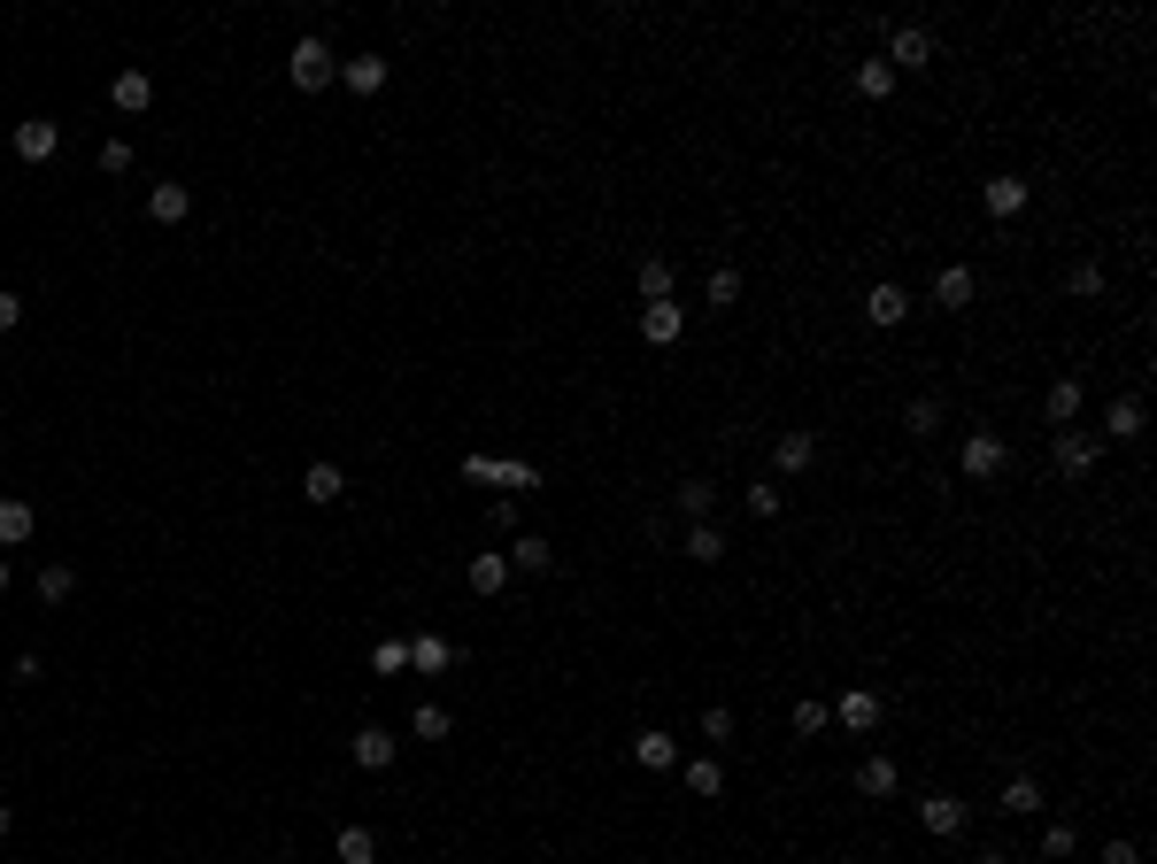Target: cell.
<instances>
[{
	"label": "cell",
	"instance_id": "cell-26",
	"mask_svg": "<svg viewBox=\"0 0 1157 864\" xmlns=\"http://www.w3.org/2000/svg\"><path fill=\"white\" fill-rule=\"evenodd\" d=\"M687 795H702V803H710V795H726V772H718V756H694V764H687Z\"/></svg>",
	"mask_w": 1157,
	"mask_h": 864
},
{
	"label": "cell",
	"instance_id": "cell-27",
	"mask_svg": "<svg viewBox=\"0 0 1157 864\" xmlns=\"http://www.w3.org/2000/svg\"><path fill=\"white\" fill-rule=\"evenodd\" d=\"M1104 432H1111V441H1134V432H1142V394H1119L1111 417H1104Z\"/></svg>",
	"mask_w": 1157,
	"mask_h": 864
},
{
	"label": "cell",
	"instance_id": "cell-25",
	"mask_svg": "<svg viewBox=\"0 0 1157 864\" xmlns=\"http://www.w3.org/2000/svg\"><path fill=\"white\" fill-rule=\"evenodd\" d=\"M509 571H556V548H549L541 533H525V541L509 548Z\"/></svg>",
	"mask_w": 1157,
	"mask_h": 864
},
{
	"label": "cell",
	"instance_id": "cell-11",
	"mask_svg": "<svg viewBox=\"0 0 1157 864\" xmlns=\"http://www.w3.org/2000/svg\"><path fill=\"white\" fill-rule=\"evenodd\" d=\"M109 101H116V116H139V109L155 101V77H147V70H116V77H109Z\"/></svg>",
	"mask_w": 1157,
	"mask_h": 864
},
{
	"label": "cell",
	"instance_id": "cell-49",
	"mask_svg": "<svg viewBox=\"0 0 1157 864\" xmlns=\"http://www.w3.org/2000/svg\"><path fill=\"white\" fill-rule=\"evenodd\" d=\"M0 587H9V556H0Z\"/></svg>",
	"mask_w": 1157,
	"mask_h": 864
},
{
	"label": "cell",
	"instance_id": "cell-12",
	"mask_svg": "<svg viewBox=\"0 0 1157 864\" xmlns=\"http://www.w3.org/2000/svg\"><path fill=\"white\" fill-rule=\"evenodd\" d=\"M32 533H39V509L16 502V494H0V548H24Z\"/></svg>",
	"mask_w": 1157,
	"mask_h": 864
},
{
	"label": "cell",
	"instance_id": "cell-36",
	"mask_svg": "<svg viewBox=\"0 0 1157 864\" xmlns=\"http://www.w3.org/2000/svg\"><path fill=\"white\" fill-rule=\"evenodd\" d=\"M1064 294L1096 301V294H1104V263H1073V271H1064Z\"/></svg>",
	"mask_w": 1157,
	"mask_h": 864
},
{
	"label": "cell",
	"instance_id": "cell-39",
	"mask_svg": "<svg viewBox=\"0 0 1157 864\" xmlns=\"http://www.w3.org/2000/svg\"><path fill=\"white\" fill-rule=\"evenodd\" d=\"M779 502H787V494H779L772 479H756V486H749V517H779Z\"/></svg>",
	"mask_w": 1157,
	"mask_h": 864
},
{
	"label": "cell",
	"instance_id": "cell-38",
	"mask_svg": "<svg viewBox=\"0 0 1157 864\" xmlns=\"http://www.w3.org/2000/svg\"><path fill=\"white\" fill-rule=\"evenodd\" d=\"M70 587H77L70 564H47V571H39V594H47V602H70Z\"/></svg>",
	"mask_w": 1157,
	"mask_h": 864
},
{
	"label": "cell",
	"instance_id": "cell-35",
	"mask_svg": "<svg viewBox=\"0 0 1157 864\" xmlns=\"http://www.w3.org/2000/svg\"><path fill=\"white\" fill-rule=\"evenodd\" d=\"M409 733H417V741H448V711H440V703H417Z\"/></svg>",
	"mask_w": 1157,
	"mask_h": 864
},
{
	"label": "cell",
	"instance_id": "cell-40",
	"mask_svg": "<svg viewBox=\"0 0 1157 864\" xmlns=\"http://www.w3.org/2000/svg\"><path fill=\"white\" fill-rule=\"evenodd\" d=\"M826 718H834V703H811V695H803V703H795V733H818Z\"/></svg>",
	"mask_w": 1157,
	"mask_h": 864
},
{
	"label": "cell",
	"instance_id": "cell-28",
	"mask_svg": "<svg viewBox=\"0 0 1157 864\" xmlns=\"http://www.w3.org/2000/svg\"><path fill=\"white\" fill-rule=\"evenodd\" d=\"M996 811H1011V818H1034V811H1042V780H1026V772H1019V780L1004 788V803H996Z\"/></svg>",
	"mask_w": 1157,
	"mask_h": 864
},
{
	"label": "cell",
	"instance_id": "cell-20",
	"mask_svg": "<svg viewBox=\"0 0 1157 864\" xmlns=\"http://www.w3.org/2000/svg\"><path fill=\"white\" fill-rule=\"evenodd\" d=\"M332 856H340V864H379V834H371V826H340Z\"/></svg>",
	"mask_w": 1157,
	"mask_h": 864
},
{
	"label": "cell",
	"instance_id": "cell-5",
	"mask_svg": "<svg viewBox=\"0 0 1157 864\" xmlns=\"http://www.w3.org/2000/svg\"><path fill=\"white\" fill-rule=\"evenodd\" d=\"M919 818H926V834H934V841H957V834L972 826L964 795H926V803H919Z\"/></svg>",
	"mask_w": 1157,
	"mask_h": 864
},
{
	"label": "cell",
	"instance_id": "cell-43",
	"mask_svg": "<svg viewBox=\"0 0 1157 864\" xmlns=\"http://www.w3.org/2000/svg\"><path fill=\"white\" fill-rule=\"evenodd\" d=\"M101 170H132V139H101Z\"/></svg>",
	"mask_w": 1157,
	"mask_h": 864
},
{
	"label": "cell",
	"instance_id": "cell-10",
	"mask_svg": "<svg viewBox=\"0 0 1157 864\" xmlns=\"http://www.w3.org/2000/svg\"><path fill=\"white\" fill-rule=\"evenodd\" d=\"M54 147H62V124H54V116H24V124H16V155H24V162H47Z\"/></svg>",
	"mask_w": 1157,
	"mask_h": 864
},
{
	"label": "cell",
	"instance_id": "cell-17",
	"mask_svg": "<svg viewBox=\"0 0 1157 864\" xmlns=\"http://www.w3.org/2000/svg\"><path fill=\"white\" fill-rule=\"evenodd\" d=\"M340 85H347V94H364V101H371L379 85H386V62H379V54H355V62H340Z\"/></svg>",
	"mask_w": 1157,
	"mask_h": 864
},
{
	"label": "cell",
	"instance_id": "cell-33",
	"mask_svg": "<svg viewBox=\"0 0 1157 864\" xmlns=\"http://www.w3.org/2000/svg\"><path fill=\"white\" fill-rule=\"evenodd\" d=\"M687 556H694V564H718V556H726V533H718V526H687Z\"/></svg>",
	"mask_w": 1157,
	"mask_h": 864
},
{
	"label": "cell",
	"instance_id": "cell-46",
	"mask_svg": "<svg viewBox=\"0 0 1157 864\" xmlns=\"http://www.w3.org/2000/svg\"><path fill=\"white\" fill-rule=\"evenodd\" d=\"M1104 864H1142V841H1111V849H1104Z\"/></svg>",
	"mask_w": 1157,
	"mask_h": 864
},
{
	"label": "cell",
	"instance_id": "cell-30",
	"mask_svg": "<svg viewBox=\"0 0 1157 864\" xmlns=\"http://www.w3.org/2000/svg\"><path fill=\"white\" fill-rule=\"evenodd\" d=\"M679 509L694 517V526H710V509H718V486H710V479H687V486H679Z\"/></svg>",
	"mask_w": 1157,
	"mask_h": 864
},
{
	"label": "cell",
	"instance_id": "cell-15",
	"mask_svg": "<svg viewBox=\"0 0 1157 864\" xmlns=\"http://www.w3.org/2000/svg\"><path fill=\"white\" fill-rule=\"evenodd\" d=\"M972 294H981V279H972L964 263H949V271L934 279V309H972Z\"/></svg>",
	"mask_w": 1157,
	"mask_h": 864
},
{
	"label": "cell",
	"instance_id": "cell-1",
	"mask_svg": "<svg viewBox=\"0 0 1157 864\" xmlns=\"http://www.w3.org/2000/svg\"><path fill=\"white\" fill-rule=\"evenodd\" d=\"M464 479L471 486H509V494H541V464H525V456H464Z\"/></svg>",
	"mask_w": 1157,
	"mask_h": 864
},
{
	"label": "cell",
	"instance_id": "cell-41",
	"mask_svg": "<svg viewBox=\"0 0 1157 864\" xmlns=\"http://www.w3.org/2000/svg\"><path fill=\"white\" fill-rule=\"evenodd\" d=\"M903 424H911V432H941V402H911Z\"/></svg>",
	"mask_w": 1157,
	"mask_h": 864
},
{
	"label": "cell",
	"instance_id": "cell-32",
	"mask_svg": "<svg viewBox=\"0 0 1157 864\" xmlns=\"http://www.w3.org/2000/svg\"><path fill=\"white\" fill-rule=\"evenodd\" d=\"M857 94H864V101H887V94H896V70H887V62H857Z\"/></svg>",
	"mask_w": 1157,
	"mask_h": 864
},
{
	"label": "cell",
	"instance_id": "cell-22",
	"mask_svg": "<svg viewBox=\"0 0 1157 864\" xmlns=\"http://www.w3.org/2000/svg\"><path fill=\"white\" fill-rule=\"evenodd\" d=\"M186 209H194L186 186H155V194H147V217H155V224H186Z\"/></svg>",
	"mask_w": 1157,
	"mask_h": 864
},
{
	"label": "cell",
	"instance_id": "cell-6",
	"mask_svg": "<svg viewBox=\"0 0 1157 864\" xmlns=\"http://www.w3.org/2000/svg\"><path fill=\"white\" fill-rule=\"evenodd\" d=\"M957 464H964V479H996V471L1011 464V448L996 441V432H972V441H964V456H957Z\"/></svg>",
	"mask_w": 1157,
	"mask_h": 864
},
{
	"label": "cell",
	"instance_id": "cell-24",
	"mask_svg": "<svg viewBox=\"0 0 1157 864\" xmlns=\"http://www.w3.org/2000/svg\"><path fill=\"white\" fill-rule=\"evenodd\" d=\"M502 587H509V556H494V548L471 556V594H502Z\"/></svg>",
	"mask_w": 1157,
	"mask_h": 864
},
{
	"label": "cell",
	"instance_id": "cell-3",
	"mask_svg": "<svg viewBox=\"0 0 1157 864\" xmlns=\"http://www.w3.org/2000/svg\"><path fill=\"white\" fill-rule=\"evenodd\" d=\"M1049 456H1057L1064 479H1088L1096 456H1104V441H1096V432H1073V424H1064V432H1049Z\"/></svg>",
	"mask_w": 1157,
	"mask_h": 864
},
{
	"label": "cell",
	"instance_id": "cell-7",
	"mask_svg": "<svg viewBox=\"0 0 1157 864\" xmlns=\"http://www.w3.org/2000/svg\"><path fill=\"white\" fill-rule=\"evenodd\" d=\"M903 317H911V294H903V286H887V279H879V286L864 294V324H879V332H896Z\"/></svg>",
	"mask_w": 1157,
	"mask_h": 864
},
{
	"label": "cell",
	"instance_id": "cell-21",
	"mask_svg": "<svg viewBox=\"0 0 1157 864\" xmlns=\"http://www.w3.org/2000/svg\"><path fill=\"white\" fill-rule=\"evenodd\" d=\"M633 286H641V301H672V286H679V271L664 263V255H649V263L633 271Z\"/></svg>",
	"mask_w": 1157,
	"mask_h": 864
},
{
	"label": "cell",
	"instance_id": "cell-9",
	"mask_svg": "<svg viewBox=\"0 0 1157 864\" xmlns=\"http://www.w3.org/2000/svg\"><path fill=\"white\" fill-rule=\"evenodd\" d=\"M834 718H841V726H849V733H872V726H879V718H887V703H879V695H872V687H849V695H841V703H834Z\"/></svg>",
	"mask_w": 1157,
	"mask_h": 864
},
{
	"label": "cell",
	"instance_id": "cell-45",
	"mask_svg": "<svg viewBox=\"0 0 1157 864\" xmlns=\"http://www.w3.org/2000/svg\"><path fill=\"white\" fill-rule=\"evenodd\" d=\"M16 324H24V301H16L9 286H0V332H16Z\"/></svg>",
	"mask_w": 1157,
	"mask_h": 864
},
{
	"label": "cell",
	"instance_id": "cell-44",
	"mask_svg": "<svg viewBox=\"0 0 1157 864\" xmlns=\"http://www.w3.org/2000/svg\"><path fill=\"white\" fill-rule=\"evenodd\" d=\"M409 664V641H379V671H402Z\"/></svg>",
	"mask_w": 1157,
	"mask_h": 864
},
{
	"label": "cell",
	"instance_id": "cell-48",
	"mask_svg": "<svg viewBox=\"0 0 1157 864\" xmlns=\"http://www.w3.org/2000/svg\"><path fill=\"white\" fill-rule=\"evenodd\" d=\"M981 864H1011V856H1004V849H988V856H981Z\"/></svg>",
	"mask_w": 1157,
	"mask_h": 864
},
{
	"label": "cell",
	"instance_id": "cell-13",
	"mask_svg": "<svg viewBox=\"0 0 1157 864\" xmlns=\"http://www.w3.org/2000/svg\"><path fill=\"white\" fill-rule=\"evenodd\" d=\"M903 788V772H896V756H864L857 764V795H872V803H887V795H896Z\"/></svg>",
	"mask_w": 1157,
	"mask_h": 864
},
{
	"label": "cell",
	"instance_id": "cell-16",
	"mask_svg": "<svg viewBox=\"0 0 1157 864\" xmlns=\"http://www.w3.org/2000/svg\"><path fill=\"white\" fill-rule=\"evenodd\" d=\"M1042 417H1049V432L1073 424V417H1081V379H1057V386L1042 394Z\"/></svg>",
	"mask_w": 1157,
	"mask_h": 864
},
{
	"label": "cell",
	"instance_id": "cell-29",
	"mask_svg": "<svg viewBox=\"0 0 1157 864\" xmlns=\"http://www.w3.org/2000/svg\"><path fill=\"white\" fill-rule=\"evenodd\" d=\"M1026 209V178H988V217H1019Z\"/></svg>",
	"mask_w": 1157,
	"mask_h": 864
},
{
	"label": "cell",
	"instance_id": "cell-47",
	"mask_svg": "<svg viewBox=\"0 0 1157 864\" xmlns=\"http://www.w3.org/2000/svg\"><path fill=\"white\" fill-rule=\"evenodd\" d=\"M9 826H16V811H9V803H0V834H9Z\"/></svg>",
	"mask_w": 1157,
	"mask_h": 864
},
{
	"label": "cell",
	"instance_id": "cell-23",
	"mask_svg": "<svg viewBox=\"0 0 1157 864\" xmlns=\"http://www.w3.org/2000/svg\"><path fill=\"white\" fill-rule=\"evenodd\" d=\"M301 494L324 509V502H340L347 494V479H340V464H309V479H301Z\"/></svg>",
	"mask_w": 1157,
	"mask_h": 864
},
{
	"label": "cell",
	"instance_id": "cell-34",
	"mask_svg": "<svg viewBox=\"0 0 1157 864\" xmlns=\"http://www.w3.org/2000/svg\"><path fill=\"white\" fill-rule=\"evenodd\" d=\"M734 301H741V271L718 263V271H710V309H734Z\"/></svg>",
	"mask_w": 1157,
	"mask_h": 864
},
{
	"label": "cell",
	"instance_id": "cell-37",
	"mask_svg": "<svg viewBox=\"0 0 1157 864\" xmlns=\"http://www.w3.org/2000/svg\"><path fill=\"white\" fill-rule=\"evenodd\" d=\"M1073 849H1081V834L1064 826V818H1049V826H1042V856H1073Z\"/></svg>",
	"mask_w": 1157,
	"mask_h": 864
},
{
	"label": "cell",
	"instance_id": "cell-8",
	"mask_svg": "<svg viewBox=\"0 0 1157 864\" xmlns=\"http://www.w3.org/2000/svg\"><path fill=\"white\" fill-rule=\"evenodd\" d=\"M679 332H687V309H679V301H649V309H641V340H649V348H672Z\"/></svg>",
	"mask_w": 1157,
	"mask_h": 864
},
{
	"label": "cell",
	"instance_id": "cell-31",
	"mask_svg": "<svg viewBox=\"0 0 1157 864\" xmlns=\"http://www.w3.org/2000/svg\"><path fill=\"white\" fill-rule=\"evenodd\" d=\"M409 664H417V671H448V664H456V649L440 641V633H424V641H409Z\"/></svg>",
	"mask_w": 1157,
	"mask_h": 864
},
{
	"label": "cell",
	"instance_id": "cell-2",
	"mask_svg": "<svg viewBox=\"0 0 1157 864\" xmlns=\"http://www.w3.org/2000/svg\"><path fill=\"white\" fill-rule=\"evenodd\" d=\"M286 77H294V94H324V85L340 77V62H332V47H324V39H294Z\"/></svg>",
	"mask_w": 1157,
	"mask_h": 864
},
{
	"label": "cell",
	"instance_id": "cell-19",
	"mask_svg": "<svg viewBox=\"0 0 1157 864\" xmlns=\"http://www.w3.org/2000/svg\"><path fill=\"white\" fill-rule=\"evenodd\" d=\"M633 756H641L649 772H672V764H679V741H672L664 726H649V733H633Z\"/></svg>",
	"mask_w": 1157,
	"mask_h": 864
},
{
	"label": "cell",
	"instance_id": "cell-14",
	"mask_svg": "<svg viewBox=\"0 0 1157 864\" xmlns=\"http://www.w3.org/2000/svg\"><path fill=\"white\" fill-rule=\"evenodd\" d=\"M394 749H402V741H394L386 726H364V733H355V741H347V756H355V764H364V772H386V764H394Z\"/></svg>",
	"mask_w": 1157,
	"mask_h": 864
},
{
	"label": "cell",
	"instance_id": "cell-4",
	"mask_svg": "<svg viewBox=\"0 0 1157 864\" xmlns=\"http://www.w3.org/2000/svg\"><path fill=\"white\" fill-rule=\"evenodd\" d=\"M926 62H934V32L926 24H896V32H887V70H896V77L926 70Z\"/></svg>",
	"mask_w": 1157,
	"mask_h": 864
},
{
	"label": "cell",
	"instance_id": "cell-42",
	"mask_svg": "<svg viewBox=\"0 0 1157 864\" xmlns=\"http://www.w3.org/2000/svg\"><path fill=\"white\" fill-rule=\"evenodd\" d=\"M702 741H734V711H702Z\"/></svg>",
	"mask_w": 1157,
	"mask_h": 864
},
{
	"label": "cell",
	"instance_id": "cell-18",
	"mask_svg": "<svg viewBox=\"0 0 1157 864\" xmlns=\"http://www.w3.org/2000/svg\"><path fill=\"white\" fill-rule=\"evenodd\" d=\"M772 464H779V471H811V464H818V441H811V432H779Z\"/></svg>",
	"mask_w": 1157,
	"mask_h": 864
}]
</instances>
